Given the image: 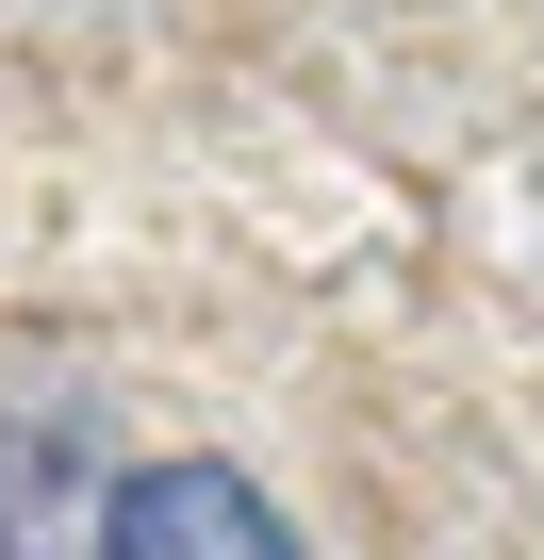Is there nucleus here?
Instances as JSON below:
<instances>
[{
	"instance_id": "f257e3e1",
	"label": "nucleus",
	"mask_w": 544,
	"mask_h": 560,
	"mask_svg": "<svg viewBox=\"0 0 544 560\" xmlns=\"http://www.w3.org/2000/svg\"><path fill=\"white\" fill-rule=\"evenodd\" d=\"M100 560H314V544H298V511L264 494L247 462L182 445V462H116V494H100Z\"/></svg>"
},
{
	"instance_id": "f03ea898",
	"label": "nucleus",
	"mask_w": 544,
	"mask_h": 560,
	"mask_svg": "<svg viewBox=\"0 0 544 560\" xmlns=\"http://www.w3.org/2000/svg\"><path fill=\"white\" fill-rule=\"evenodd\" d=\"M100 494L83 412H0V560H100Z\"/></svg>"
}]
</instances>
